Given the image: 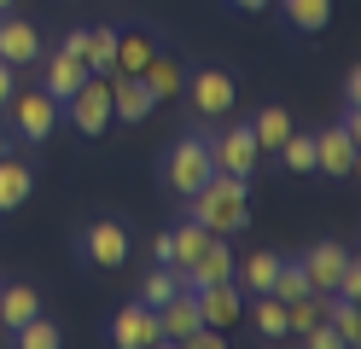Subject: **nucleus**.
Wrapping results in <instances>:
<instances>
[{
    "instance_id": "nucleus-1",
    "label": "nucleus",
    "mask_w": 361,
    "mask_h": 349,
    "mask_svg": "<svg viewBox=\"0 0 361 349\" xmlns=\"http://www.w3.org/2000/svg\"><path fill=\"white\" fill-rule=\"evenodd\" d=\"M192 204V221L198 227H210V233H239L245 221H251V198H245V180L239 175H210L198 192L187 198Z\"/></svg>"
},
{
    "instance_id": "nucleus-2",
    "label": "nucleus",
    "mask_w": 361,
    "mask_h": 349,
    "mask_svg": "<svg viewBox=\"0 0 361 349\" xmlns=\"http://www.w3.org/2000/svg\"><path fill=\"white\" fill-rule=\"evenodd\" d=\"M210 175H216L210 134H180L175 146H169V157H164V186H169V192H180V198H192Z\"/></svg>"
},
{
    "instance_id": "nucleus-3",
    "label": "nucleus",
    "mask_w": 361,
    "mask_h": 349,
    "mask_svg": "<svg viewBox=\"0 0 361 349\" xmlns=\"http://www.w3.org/2000/svg\"><path fill=\"white\" fill-rule=\"evenodd\" d=\"M355 163H361V152H355V111H350L344 123H332V128L314 134V169H321V175H338V180H350V175H355Z\"/></svg>"
},
{
    "instance_id": "nucleus-4",
    "label": "nucleus",
    "mask_w": 361,
    "mask_h": 349,
    "mask_svg": "<svg viewBox=\"0 0 361 349\" xmlns=\"http://www.w3.org/2000/svg\"><path fill=\"white\" fill-rule=\"evenodd\" d=\"M210 157H216V169H221V175L251 180V175H257V157H262V146H257L251 123H233V128L210 134Z\"/></svg>"
},
{
    "instance_id": "nucleus-5",
    "label": "nucleus",
    "mask_w": 361,
    "mask_h": 349,
    "mask_svg": "<svg viewBox=\"0 0 361 349\" xmlns=\"http://www.w3.org/2000/svg\"><path fill=\"white\" fill-rule=\"evenodd\" d=\"M6 116H12L18 140H47L53 123H59V99H53L47 87H35V93H12V99H6Z\"/></svg>"
},
{
    "instance_id": "nucleus-6",
    "label": "nucleus",
    "mask_w": 361,
    "mask_h": 349,
    "mask_svg": "<svg viewBox=\"0 0 361 349\" xmlns=\"http://www.w3.org/2000/svg\"><path fill=\"white\" fill-rule=\"evenodd\" d=\"M64 111H71V128L99 134V128L111 123V76H87L71 99H64Z\"/></svg>"
},
{
    "instance_id": "nucleus-7",
    "label": "nucleus",
    "mask_w": 361,
    "mask_h": 349,
    "mask_svg": "<svg viewBox=\"0 0 361 349\" xmlns=\"http://www.w3.org/2000/svg\"><path fill=\"white\" fill-rule=\"evenodd\" d=\"M180 87L192 93V111L204 116V123H221V116L233 111V76L228 70H198V76L180 82Z\"/></svg>"
},
{
    "instance_id": "nucleus-8",
    "label": "nucleus",
    "mask_w": 361,
    "mask_h": 349,
    "mask_svg": "<svg viewBox=\"0 0 361 349\" xmlns=\"http://www.w3.org/2000/svg\"><path fill=\"white\" fill-rule=\"evenodd\" d=\"M82 256H87L94 268H123V262H128V227L111 221V216H99L94 227L82 233Z\"/></svg>"
},
{
    "instance_id": "nucleus-9",
    "label": "nucleus",
    "mask_w": 361,
    "mask_h": 349,
    "mask_svg": "<svg viewBox=\"0 0 361 349\" xmlns=\"http://www.w3.org/2000/svg\"><path fill=\"white\" fill-rule=\"evenodd\" d=\"M233 268H239V256L228 245V233H210V245L180 268V279H187V286H216V279H233Z\"/></svg>"
},
{
    "instance_id": "nucleus-10",
    "label": "nucleus",
    "mask_w": 361,
    "mask_h": 349,
    "mask_svg": "<svg viewBox=\"0 0 361 349\" xmlns=\"http://www.w3.org/2000/svg\"><path fill=\"white\" fill-rule=\"evenodd\" d=\"M111 76V123H146V111L157 105L152 87L140 76H123V70H105Z\"/></svg>"
},
{
    "instance_id": "nucleus-11",
    "label": "nucleus",
    "mask_w": 361,
    "mask_h": 349,
    "mask_svg": "<svg viewBox=\"0 0 361 349\" xmlns=\"http://www.w3.org/2000/svg\"><path fill=\"white\" fill-rule=\"evenodd\" d=\"M198 326H204V320H198V297H192V286H180L169 302H157V332H164L169 343H187Z\"/></svg>"
},
{
    "instance_id": "nucleus-12",
    "label": "nucleus",
    "mask_w": 361,
    "mask_h": 349,
    "mask_svg": "<svg viewBox=\"0 0 361 349\" xmlns=\"http://www.w3.org/2000/svg\"><path fill=\"white\" fill-rule=\"evenodd\" d=\"M192 297H198V320L216 326V332L239 320V291H233V279H216V286H192Z\"/></svg>"
},
{
    "instance_id": "nucleus-13",
    "label": "nucleus",
    "mask_w": 361,
    "mask_h": 349,
    "mask_svg": "<svg viewBox=\"0 0 361 349\" xmlns=\"http://www.w3.org/2000/svg\"><path fill=\"white\" fill-rule=\"evenodd\" d=\"M111 338H117L123 349H146V343H157V338H164V332H157V309H146V302L117 309V320H111Z\"/></svg>"
},
{
    "instance_id": "nucleus-14",
    "label": "nucleus",
    "mask_w": 361,
    "mask_h": 349,
    "mask_svg": "<svg viewBox=\"0 0 361 349\" xmlns=\"http://www.w3.org/2000/svg\"><path fill=\"white\" fill-rule=\"evenodd\" d=\"M344 262H350V250L344 245H314L309 256H303V274H309V291H321V297H332V286H338V274H344Z\"/></svg>"
},
{
    "instance_id": "nucleus-15",
    "label": "nucleus",
    "mask_w": 361,
    "mask_h": 349,
    "mask_svg": "<svg viewBox=\"0 0 361 349\" xmlns=\"http://www.w3.org/2000/svg\"><path fill=\"white\" fill-rule=\"evenodd\" d=\"M0 59H6L12 70H24V64L41 59V35H35V23H24V18H6V23H0Z\"/></svg>"
},
{
    "instance_id": "nucleus-16",
    "label": "nucleus",
    "mask_w": 361,
    "mask_h": 349,
    "mask_svg": "<svg viewBox=\"0 0 361 349\" xmlns=\"http://www.w3.org/2000/svg\"><path fill=\"white\" fill-rule=\"evenodd\" d=\"M87 76H94V70H87L76 53H64V47H59V53H53V64H47V93L64 105V99H71V93L87 82Z\"/></svg>"
},
{
    "instance_id": "nucleus-17",
    "label": "nucleus",
    "mask_w": 361,
    "mask_h": 349,
    "mask_svg": "<svg viewBox=\"0 0 361 349\" xmlns=\"http://www.w3.org/2000/svg\"><path fill=\"white\" fill-rule=\"evenodd\" d=\"M30 192H35L30 163H24V157H0V209H18Z\"/></svg>"
},
{
    "instance_id": "nucleus-18",
    "label": "nucleus",
    "mask_w": 361,
    "mask_h": 349,
    "mask_svg": "<svg viewBox=\"0 0 361 349\" xmlns=\"http://www.w3.org/2000/svg\"><path fill=\"white\" fill-rule=\"evenodd\" d=\"M152 53H157V47H152L146 30H117V64H111V70H123V76H140V70L152 64Z\"/></svg>"
},
{
    "instance_id": "nucleus-19",
    "label": "nucleus",
    "mask_w": 361,
    "mask_h": 349,
    "mask_svg": "<svg viewBox=\"0 0 361 349\" xmlns=\"http://www.w3.org/2000/svg\"><path fill=\"white\" fill-rule=\"evenodd\" d=\"M30 314H41V297L30 286H0V332H18Z\"/></svg>"
},
{
    "instance_id": "nucleus-20",
    "label": "nucleus",
    "mask_w": 361,
    "mask_h": 349,
    "mask_svg": "<svg viewBox=\"0 0 361 349\" xmlns=\"http://www.w3.org/2000/svg\"><path fill=\"white\" fill-rule=\"evenodd\" d=\"M140 82L152 87V99H175L180 82H187V70H180L175 59H164V53H152V64L140 70Z\"/></svg>"
},
{
    "instance_id": "nucleus-21",
    "label": "nucleus",
    "mask_w": 361,
    "mask_h": 349,
    "mask_svg": "<svg viewBox=\"0 0 361 349\" xmlns=\"http://www.w3.org/2000/svg\"><path fill=\"white\" fill-rule=\"evenodd\" d=\"M204 245H210V227H198V221L187 216V221H180V227L169 233V262H175V268H187V262H192V256L204 250Z\"/></svg>"
},
{
    "instance_id": "nucleus-22",
    "label": "nucleus",
    "mask_w": 361,
    "mask_h": 349,
    "mask_svg": "<svg viewBox=\"0 0 361 349\" xmlns=\"http://www.w3.org/2000/svg\"><path fill=\"white\" fill-rule=\"evenodd\" d=\"M251 320L262 338H286V302L274 291H251Z\"/></svg>"
},
{
    "instance_id": "nucleus-23",
    "label": "nucleus",
    "mask_w": 361,
    "mask_h": 349,
    "mask_svg": "<svg viewBox=\"0 0 361 349\" xmlns=\"http://www.w3.org/2000/svg\"><path fill=\"white\" fill-rule=\"evenodd\" d=\"M326 320H332V332H338V343H344V349H355L361 343V309H355V302L350 297H326Z\"/></svg>"
},
{
    "instance_id": "nucleus-24",
    "label": "nucleus",
    "mask_w": 361,
    "mask_h": 349,
    "mask_svg": "<svg viewBox=\"0 0 361 349\" xmlns=\"http://www.w3.org/2000/svg\"><path fill=\"white\" fill-rule=\"evenodd\" d=\"M82 64L105 76L111 64H117V30H87V47H82Z\"/></svg>"
},
{
    "instance_id": "nucleus-25",
    "label": "nucleus",
    "mask_w": 361,
    "mask_h": 349,
    "mask_svg": "<svg viewBox=\"0 0 361 349\" xmlns=\"http://www.w3.org/2000/svg\"><path fill=\"white\" fill-rule=\"evenodd\" d=\"M251 134H257V146H262V152H280V146H286V134H291V116H286L280 105H268L257 123H251Z\"/></svg>"
},
{
    "instance_id": "nucleus-26",
    "label": "nucleus",
    "mask_w": 361,
    "mask_h": 349,
    "mask_svg": "<svg viewBox=\"0 0 361 349\" xmlns=\"http://www.w3.org/2000/svg\"><path fill=\"white\" fill-rule=\"evenodd\" d=\"M286 18H291V30H326V18H332V0H286Z\"/></svg>"
},
{
    "instance_id": "nucleus-27",
    "label": "nucleus",
    "mask_w": 361,
    "mask_h": 349,
    "mask_svg": "<svg viewBox=\"0 0 361 349\" xmlns=\"http://www.w3.org/2000/svg\"><path fill=\"white\" fill-rule=\"evenodd\" d=\"M180 286H187V279H180V268H169V262H164V268H152V274H146V286H140V302H146V309H157V302H169Z\"/></svg>"
},
{
    "instance_id": "nucleus-28",
    "label": "nucleus",
    "mask_w": 361,
    "mask_h": 349,
    "mask_svg": "<svg viewBox=\"0 0 361 349\" xmlns=\"http://www.w3.org/2000/svg\"><path fill=\"white\" fill-rule=\"evenodd\" d=\"M274 274H280V256H274V250H257V256H245V268H239L245 291H268V286H274Z\"/></svg>"
},
{
    "instance_id": "nucleus-29",
    "label": "nucleus",
    "mask_w": 361,
    "mask_h": 349,
    "mask_svg": "<svg viewBox=\"0 0 361 349\" xmlns=\"http://www.w3.org/2000/svg\"><path fill=\"white\" fill-rule=\"evenodd\" d=\"M280 157H286V169H298V175H314V134H286Z\"/></svg>"
},
{
    "instance_id": "nucleus-30",
    "label": "nucleus",
    "mask_w": 361,
    "mask_h": 349,
    "mask_svg": "<svg viewBox=\"0 0 361 349\" xmlns=\"http://www.w3.org/2000/svg\"><path fill=\"white\" fill-rule=\"evenodd\" d=\"M12 338L24 343V349H59V326H53V320H41V314H30Z\"/></svg>"
},
{
    "instance_id": "nucleus-31",
    "label": "nucleus",
    "mask_w": 361,
    "mask_h": 349,
    "mask_svg": "<svg viewBox=\"0 0 361 349\" xmlns=\"http://www.w3.org/2000/svg\"><path fill=\"white\" fill-rule=\"evenodd\" d=\"M268 291H274L280 302L303 297V291H309V274H303V262H280V274H274V286H268Z\"/></svg>"
},
{
    "instance_id": "nucleus-32",
    "label": "nucleus",
    "mask_w": 361,
    "mask_h": 349,
    "mask_svg": "<svg viewBox=\"0 0 361 349\" xmlns=\"http://www.w3.org/2000/svg\"><path fill=\"white\" fill-rule=\"evenodd\" d=\"M12 93H18V76H12V64L0 59V111H6V99H12Z\"/></svg>"
},
{
    "instance_id": "nucleus-33",
    "label": "nucleus",
    "mask_w": 361,
    "mask_h": 349,
    "mask_svg": "<svg viewBox=\"0 0 361 349\" xmlns=\"http://www.w3.org/2000/svg\"><path fill=\"white\" fill-rule=\"evenodd\" d=\"M187 343H198V349H221V332H216V326H198Z\"/></svg>"
},
{
    "instance_id": "nucleus-34",
    "label": "nucleus",
    "mask_w": 361,
    "mask_h": 349,
    "mask_svg": "<svg viewBox=\"0 0 361 349\" xmlns=\"http://www.w3.org/2000/svg\"><path fill=\"white\" fill-rule=\"evenodd\" d=\"M344 105H350V111L361 105V70H350V76H344Z\"/></svg>"
},
{
    "instance_id": "nucleus-35",
    "label": "nucleus",
    "mask_w": 361,
    "mask_h": 349,
    "mask_svg": "<svg viewBox=\"0 0 361 349\" xmlns=\"http://www.w3.org/2000/svg\"><path fill=\"white\" fill-rule=\"evenodd\" d=\"M82 47H87V30H71V35H64V53H76V59H82Z\"/></svg>"
},
{
    "instance_id": "nucleus-36",
    "label": "nucleus",
    "mask_w": 361,
    "mask_h": 349,
    "mask_svg": "<svg viewBox=\"0 0 361 349\" xmlns=\"http://www.w3.org/2000/svg\"><path fill=\"white\" fill-rule=\"evenodd\" d=\"M233 6H245V12H262V6H268V0H233Z\"/></svg>"
},
{
    "instance_id": "nucleus-37",
    "label": "nucleus",
    "mask_w": 361,
    "mask_h": 349,
    "mask_svg": "<svg viewBox=\"0 0 361 349\" xmlns=\"http://www.w3.org/2000/svg\"><path fill=\"white\" fill-rule=\"evenodd\" d=\"M6 6H12V0H0V12H6Z\"/></svg>"
}]
</instances>
